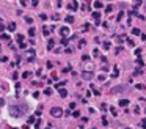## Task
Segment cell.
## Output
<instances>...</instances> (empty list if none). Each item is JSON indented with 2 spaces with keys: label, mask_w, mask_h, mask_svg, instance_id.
Masks as SVG:
<instances>
[{
  "label": "cell",
  "mask_w": 146,
  "mask_h": 129,
  "mask_svg": "<svg viewBox=\"0 0 146 129\" xmlns=\"http://www.w3.org/2000/svg\"><path fill=\"white\" fill-rule=\"evenodd\" d=\"M10 113L13 115V117H22V115L25 113V107H24V106H11Z\"/></svg>",
  "instance_id": "cell-1"
},
{
  "label": "cell",
  "mask_w": 146,
  "mask_h": 129,
  "mask_svg": "<svg viewBox=\"0 0 146 129\" xmlns=\"http://www.w3.org/2000/svg\"><path fill=\"white\" fill-rule=\"evenodd\" d=\"M50 115L52 117H55V118H60L63 115V109H60V107H53L52 110H50Z\"/></svg>",
  "instance_id": "cell-2"
},
{
  "label": "cell",
  "mask_w": 146,
  "mask_h": 129,
  "mask_svg": "<svg viewBox=\"0 0 146 129\" xmlns=\"http://www.w3.org/2000/svg\"><path fill=\"white\" fill-rule=\"evenodd\" d=\"M69 33H71V31H69L68 27H61V28H60V35L63 36V39H66V38L69 36Z\"/></svg>",
  "instance_id": "cell-3"
},
{
  "label": "cell",
  "mask_w": 146,
  "mask_h": 129,
  "mask_svg": "<svg viewBox=\"0 0 146 129\" xmlns=\"http://www.w3.org/2000/svg\"><path fill=\"white\" fill-rule=\"evenodd\" d=\"M27 62H35V49H27Z\"/></svg>",
  "instance_id": "cell-4"
},
{
  "label": "cell",
  "mask_w": 146,
  "mask_h": 129,
  "mask_svg": "<svg viewBox=\"0 0 146 129\" xmlns=\"http://www.w3.org/2000/svg\"><path fill=\"white\" fill-rule=\"evenodd\" d=\"M82 77H83L85 80H90V79H93V72H90V71H83V72H82Z\"/></svg>",
  "instance_id": "cell-5"
},
{
  "label": "cell",
  "mask_w": 146,
  "mask_h": 129,
  "mask_svg": "<svg viewBox=\"0 0 146 129\" xmlns=\"http://www.w3.org/2000/svg\"><path fill=\"white\" fill-rule=\"evenodd\" d=\"M68 8H69V10H71V11H75V10H77V8H79V3H77V2H69Z\"/></svg>",
  "instance_id": "cell-6"
},
{
  "label": "cell",
  "mask_w": 146,
  "mask_h": 129,
  "mask_svg": "<svg viewBox=\"0 0 146 129\" xmlns=\"http://www.w3.org/2000/svg\"><path fill=\"white\" fill-rule=\"evenodd\" d=\"M91 16H93V19H94V21H99V19H101V13H99V11H94V13H93Z\"/></svg>",
  "instance_id": "cell-7"
},
{
  "label": "cell",
  "mask_w": 146,
  "mask_h": 129,
  "mask_svg": "<svg viewBox=\"0 0 146 129\" xmlns=\"http://www.w3.org/2000/svg\"><path fill=\"white\" fill-rule=\"evenodd\" d=\"M126 87H115V88H112V93H120V91H123Z\"/></svg>",
  "instance_id": "cell-8"
},
{
  "label": "cell",
  "mask_w": 146,
  "mask_h": 129,
  "mask_svg": "<svg viewBox=\"0 0 146 129\" xmlns=\"http://www.w3.org/2000/svg\"><path fill=\"white\" fill-rule=\"evenodd\" d=\"M120 106L121 107H127V106H129V101H127V99H120Z\"/></svg>",
  "instance_id": "cell-9"
},
{
  "label": "cell",
  "mask_w": 146,
  "mask_h": 129,
  "mask_svg": "<svg viewBox=\"0 0 146 129\" xmlns=\"http://www.w3.org/2000/svg\"><path fill=\"white\" fill-rule=\"evenodd\" d=\"M60 96H61V98H66V96H68V91H66L64 88H60Z\"/></svg>",
  "instance_id": "cell-10"
},
{
  "label": "cell",
  "mask_w": 146,
  "mask_h": 129,
  "mask_svg": "<svg viewBox=\"0 0 146 129\" xmlns=\"http://www.w3.org/2000/svg\"><path fill=\"white\" fill-rule=\"evenodd\" d=\"M42 33H44V35H49V33H50V28H49V27H47V25H44V27H42Z\"/></svg>",
  "instance_id": "cell-11"
},
{
  "label": "cell",
  "mask_w": 146,
  "mask_h": 129,
  "mask_svg": "<svg viewBox=\"0 0 146 129\" xmlns=\"http://www.w3.org/2000/svg\"><path fill=\"white\" fill-rule=\"evenodd\" d=\"M8 30H10V31H14L16 30V24H14V22H11L10 25H8Z\"/></svg>",
  "instance_id": "cell-12"
},
{
  "label": "cell",
  "mask_w": 146,
  "mask_h": 129,
  "mask_svg": "<svg viewBox=\"0 0 146 129\" xmlns=\"http://www.w3.org/2000/svg\"><path fill=\"white\" fill-rule=\"evenodd\" d=\"M93 5H94V8H102V6H104V3H102V2H94Z\"/></svg>",
  "instance_id": "cell-13"
},
{
  "label": "cell",
  "mask_w": 146,
  "mask_h": 129,
  "mask_svg": "<svg viewBox=\"0 0 146 129\" xmlns=\"http://www.w3.org/2000/svg\"><path fill=\"white\" fill-rule=\"evenodd\" d=\"M16 39H17V43L21 44V43H24V35H17L16 36Z\"/></svg>",
  "instance_id": "cell-14"
},
{
  "label": "cell",
  "mask_w": 146,
  "mask_h": 129,
  "mask_svg": "<svg viewBox=\"0 0 146 129\" xmlns=\"http://www.w3.org/2000/svg\"><path fill=\"white\" fill-rule=\"evenodd\" d=\"M123 16H124V11H120L118 16H116V21H121V19H123Z\"/></svg>",
  "instance_id": "cell-15"
},
{
  "label": "cell",
  "mask_w": 146,
  "mask_h": 129,
  "mask_svg": "<svg viewBox=\"0 0 146 129\" xmlns=\"http://www.w3.org/2000/svg\"><path fill=\"white\" fill-rule=\"evenodd\" d=\"M53 44H55V43H53V39H50V41H49V44H47V49H49V51H50V49H53Z\"/></svg>",
  "instance_id": "cell-16"
},
{
  "label": "cell",
  "mask_w": 146,
  "mask_h": 129,
  "mask_svg": "<svg viewBox=\"0 0 146 129\" xmlns=\"http://www.w3.org/2000/svg\"><path fill=\"white\" fill-rule=\"evenodd\" d=\"M44 94L50 96V94H52V88H46V90H44Z\"/></svg>",
  "instance_id": "cell-17"
},
{
  "label": "cell",
  "mask_w": 146,
  "mask_h": 129,
  "mask_svg": "<svg viewBox=\"0 0 146 129\" xmlns=\"http://www.w3.org/2000/svg\"><path fill=\"white\" fill-rule=\"evenodd\" d=\"M64 21L71 24V22H74V17H72V16H66V19H64Z\"/></svg>",
  "instance_id": "cell-18"
},
{
  "label": "cell",
  "mask_w": 146,
  "mask_h": 129,
  "mask_svg": "<svg viewBox=\"0 0 146 129\" xmlns=\"http://www.w3.org/2000/svg\"><path fill=\"white\" fill-rule=\"evenodd\" d=\"M35 33H36V30H35V28L31 27L30 30H28V35H30V36H35Z\"/></svg>",
  "instance_id": "cell-19"
},
{
  "label": "cell",
  "mask_w": 146,
  "mask_h": 129,
  "mask_svg": "<svg viewBox=\"0 0 146 129\" xmlns=\"http://www.w3.org/2000/svg\"><path fill=\"white\" fill-rule=\"evenodd\" d=\"M22 77H24V79H28V77H30V71H25L24 74H22Z\"/></svg>",
  "instance_id": "cell-20"
},
{
  "label": "cell",
  "mask_w": 146,
  "mask_h": 129,
  "mask_svg": "<svg viewBox=\"0 0 146 129\" xmlns=\"http://www.w3.org/2000/svg\"><path fill=\"white\" fill-rule=\"evenodd\" d=\"M132 33H134V35H137V36H138V35H141L138 28H132Z\"/></svg>",
  "instance_id": "cell-21"
},
{
  "label": "cell",
  "mask_w": 146,
  "mask_h": 129,
  "mask_svg": "<svg viewBox=\"0 0 146 129\" xmlns=\"http://www.w3.org/2000/svg\"><path fill=\"white\" fill-rule=\"evenodd\" d=\"M135 88H137V90H143V88H145V85H143V83H137Z\"/></svg>",
  "instance_id": "cell-22"
},
{
  "label": "cell",
  "mask_w": 146,
  "mask_h": 129,
  "mask_svg": "<svg viewBox=\"0 0 146 129\" xmlns=\"http://www.w3.org/2000/svg\"><path fill=\"white\" fill-rule=\"evenodd\" d=\"M72 117L79 118V117H80V112H79V110H74V112H72Z\"/></svg>",
  "instance_id": "cell-23"
},
{
  "label": "cell",
  "mask_w": 146,
  "mask_h": 129,
  "mask_svg": "<svg viewBox=\"0 0 146 129\" xmlns=\"http://www.w3.org/2000/svg\"><path fill=\"white\" fill-rule=\"evenodd\" d=\"M79 46H80V47H85V46H86V43H85L83 39H80V43H79Z\"/></svg>",
  "instance_id": "cell-24"
},
{
  "label": "cell",
  "mask_w": 146,
  "mask_h": 129,
  "mask_svg": "<svg viewBox=\"0 0 146 129\" xmlns=\"http://www.w3.org/2000/svg\"><path fill=\"white\" fill-rule=\"evenodd\" d=\"M104 49L105 51H109L110 49V43H104Z\"/></svg>",
  "instance_id": "cell-25"
},
{
  "label": "cell",
  "mask_w": 146,
  "mask_h": 129,
  "mask_svg": "<svg viewBox=\"0 0 146 129\" xmlns=\"http://www.w3.org/2000/svg\"><path fill=\"white\" fill-rule=\"evenodd\" d=\"M19 47H21V49H25V51H27V44H25V43H21V44H19Z\"/></svg>",
  "instance_id": "cell-26"
},
{
  "label": "cell",
  "mask_w": 146,
  "mask_h": 129,
  "mask_svg": "<svg viewBox=\"0 0 146 129\" xmlns=\"http://www.w3.org/2000/svg\"><path fill=\"white\" fill-rule=\"evenodd\" d=\"M102 124H104V126H109V121H107V118H105V117L102 118Z\"/></svg>",
  "instance_id": "cell-27"
},
{
  "label": "cell",
  "mask_w": 146,
  "mask_h": 129,
  "mask_svg": "<svg viewBox=\"0 0 146 129\" xmlns=\"http://www.w3.org/2000/svg\"><path fill=\"white\" fill-rule=\"evenodd\" d=\"M25 22H27V24H31V22H33V19H31V17H25Z\"/></svg>",
  "instance_id": "cell-28"
},
{
  "label": "cell",
  "mask_w": 146,
  "mask_h": 129,
  "mask_svg": "<svg viewBox=\"0 0 146 129\" xmlns=\"http://www.w3.org/2000/svg\"><path fill=\"white\" fill-rule=\"evenodd\" d=\"M2 39H5V41H8V39H10V36H8V35H2Z\"/></svg>",
  "instance_id": "cell-29"
},
{
  "label": "cell",
  "mask_w": 146,
  "mask_h": 129,
  "mask_svg": "<svg viewBox=\"0 0 146 129\" xmlns=\"http://www.w3.org/2000/svg\"><path fill=\"white\" fill-rule=\"evenodd\" d=\"M126 41H127V44H129V46H134V41H132V39H129V38H127Z\"/></svg>",
  "instance_id": "cell-30"
},
{
  "label": "cell",
  "mask_w": 146,
  "mask_h": 129,
  "mask_svg": "<svg viewBox=\"0 0 146 129\" xmlns=\"http://www.w3.org/2000/svg\"><path fill=\"white\" fill-rule=\"evenodd\" d=\"M112 76H113V77H118V68H115V72H113Z\"/></svg>",
  "instance_id": "cell-31"
},
{
  "label": "cell",
  "mask_w": 146,
  "mask_h": 129,
  "mask_svg": "<svg viewBox=\"0 0 146 129\" xmlns=\"http://www.w3.org/2000/svg\"><path fill=\"white\" fill-rule=\"evenodd\" d=\"M0 62H2V63H5V62H8V57H2V58H0Z\"/></svg>",
  "instance_id": "cell-32"
},
{
  "label": "cell",
  "mask_w": 146,
  "mask_h": 129,
  "mask_svg": "<svg viewBox=\"0 0 146 129\" xmlns=\"http://www.w3.org/2000/svg\"><path fill=\"white\" fill-rule=\"evenodd\" d=\"M82 60H83V62H88L90 57H88V55H83V57H82Z\"/></svg>",
  "instance_id": "cell-33"
},
{
  "label": "cell",
  "mask_w": 146,
  "mask_h": 129,
  "mask_svg": "<svg viewBox=\"0 0 146 129\" xmlns=\"http://www.w3.org/2000/svg\"><path fill=\"white\" fill-rule=\"evenodd\" d=\"M141 128H146V118L143 120V121H141Z\"/></svg>",
  "instance_id": "cell-34"
},
{
  "label": "cell",
  "mask_w": 146,
  "mask_h": 129,
  "mask_svg": "<svg viewBox=\"0 0 146 129\" xmlns=\"http://www.w3.org/2000/svg\"><path fill=\"white\" fill-rule=\"evenodd\" d=\"M0 106H5V99H0Z\"/></svg>",
  "instance_id": "cell-35"
},
{
  "label": "cell",
  "mask_w": 146,
  "mask_h": 129,
  "mask_svg": "<svg viewBox=\"0 0 146 129\" xmlns=\"http://www.w3.org/2000/svg\"><path fill=\"white\" fill-rule=\"evenodd\" d=\"M145 113H146V109H145Z\"/></svg>",
  "instance_id": "cell-36"
},
{
  "label": "cell",
  "mask_w": 146,
  "mask_h": 129,
  "mask_svg": "<svg viewBox=\"0 0 146 129\" xmlns=\"http://www.w3.org/2000/svg\"><path fill=\"white\" fill-rule=\"evenodd\" d=\"M126 129H131V128H126Z\"/></svg>",
  "instance_id": "cell-37"
},
{
  "label": "cell",
  "mask_w": 146,
  "mask_h": 129,
  "mask_svg": "<svg viewBox=\"0 0 146 129\" xmlns=\"http://www.w3.org/2000/svg\"><path fill=\"white\" fill-rule=\"evenodd\" d=\"M46 129H50V128H46Z\"/></svg>",
  "instance_id": "cell-38"
},
{
  "label": "cell",
  "mask_w": 146,
  "mask_h": 129,
  "mask_svg": "<svg viewBox=\"0 0 146 129\" xmlns=\"http://www.w3.org/2000/svg\"><path fill=\"white\" fill-rule=\"evenodd\" d=\"M0 49H2V47H0Z\"/></svg>",
  "instance_id": "cell-39"
}]
</instances>
